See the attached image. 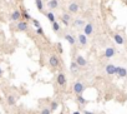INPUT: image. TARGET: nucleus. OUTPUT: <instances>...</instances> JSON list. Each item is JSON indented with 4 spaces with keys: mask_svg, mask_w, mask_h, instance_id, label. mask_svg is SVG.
Wrapping results in <instances>:
<instances>
[{
    "mask_svg": "<svg viewBox=\"0 0 127 114\" xmlns=\"http://www.w3.org/2000/svg\"><path fill=\"white\" fill-rule=\"evenodd\" d=\"M57 51H59L60 54H61L62 51H64V50H62V45H61V44H57Z\"/></svg>",
    "mask_w": 127,
    "mask_h": 114,
    "instance_id": "29",
    "label": "nucleus"
},
{
    "mask_svg": "<svg viewBox=\"0 0 127 114\" xmlns=\"http://www.w3.org/2000/svg\"><path fill=\"white\" fill-rule=\"evenodd\" d=\"M76 40H77V43H79L80 46H86V45H87V36L85 35L83 33H80V34L77 35Z\"/></svg>",
    "mask_w": 127,
    "mask_h": 114,
    "instance_id": "12",
    "label": "nucleus"
},
{
    "mask_svg": "<svg viewBox=\"0 0 127 114\" xmlns=\"http://www.w3.org/2000/svg\"><path fill=\"white\" fill-rule=\"evenodd\" d=\"M76 100H77V103H79V104H80L81 107H82V105H85V104L87 103V100L85 99L82 95H76Z\"/></svg>",
    "mask_w": 127,
    "mask_h": 114,
    "instance_id": "24",
    "label": "nucleus"
},
{
    "mask_svg": "<svg viewBox=\"0 0 127 114\" xmlns=\"http://www.w3.org/2000/svg\"><path fill=\"white\" fill-rule=\"evenodd\" d=\"M51 28H52V32L54 33H60L61 32V25L59 22H54L51 24Z\"/></svg>",
    "mask_w": 127,
    "mask_h": 114,
    "instance_id": "22",
    "label": "nucleus"
},
{
    "mask_svg": "<svg viewBox=\"0 0 127 114\" xmlns=\"http://www.w3.org/2000/svg\"><path fill=\"white\" fill-rule=\"evenodd\" d=\"M73 60L77 63L79 68L80 69H85V68H87L89 67V63H87V60L85 59V57H82L81 54H76L75 58H73Z\"/></svg>",
    "mask_w": 127,
    "mask_h": 114,
    "instance_id": "4",
    "label": "nucleus"
},
{
    "mask_svg": "<svg viewBox=\"0 0 127 114\" xmlns=\"http://www.w3.org/2000/svg\"><path fill=\"white\" fill-rule=\"evenodd\" d=\"M82 114H96V113H93V112H89V110H82Z\"/></svg>",
    "mask_w": 127,
    "mask_h": 114,
    "instance_id": "30",
    "label": "nucleus"
},
{
    "mask_svg": "<svg viewBox=\"0 0 127 114\" xmlns=\"http://www.w3.org/2000/svg\"><path fill=\"white\" fill-rule=\"evenodd\" d=\"M85 88H86V87H85V83L81 81V80H77V81L73 83V85H72V91L75 93L76 95H82V93H83Z\"/></svg>",
    "mask_w": 127,
    "mask_h": 114,
    "instance_id": "2",
    "label": "nucleus"
},
{
    "mask_svg": "<svg viewBox=\"0 0 127 114\" xmlns=\"http://www.w3.org/2000/svg\"><path fill=\"white\" fill-rule=\"evenodd\" d=\"M33 24H34V26H35L36 29L41 28V24L39 23V20H36V19H33Z\"/></svg>",
    "mask_w": 127,
    "mask_h": 114,
    "instance_id": "27",
    "label": "nucleus"
},
{
    "mask_svg": "<svg viewBox=\"0 0 127 114\" xmlns=\"http://www.w3.org/2000/svg\"><path fill=\"white\" fill-rule=\"evenodd\" d=\"M35 6L40 13H42V14L45 13V5H44V1H42V0H35Z\"/></svg>",
    "mask_w": 127,
    "mask_h": 114,
    "instance_id": "20",
    "label": "nucleus"
},
{
    "mask_svg": "<svg viewBox=\"0 0 127 114\" xmlns=\"http://www.w3.org/2000/svg\"><path fill=\"white\" fill-rule=\"evenodd\" d=\"M70 71L72 74H77L79 71H80V68H79V65H77V63L75 60H71V63H70Z\"/></svg>",
    "mask_w": 127,
    "mask_h": 114,
    "instance_id": "18",
    "label": "nucleus"
},
{
    "mask_svg": "<svg viewBox=\"0 0 127 114\" xmlns=\"http://www.w3.org/2000/svg\"><path fill=\"white\" fill-rule=\"evenodd\" d=\"M49 108L51 109V112L56 110V109L59 108V102H57V100H51V102H50V105H49Z\"/></svg>",
    "mask_w": 127,
    "mask_h": 114,
    "instance_id": "23",
    "label": "nucleus"
},
{
    "mask_svg": "<svg viewBox=\"0 0 127 114\" xmlns=\"http://www.w3.org/2000/svg\"><path fill=\"white\" fill-rule=\"evenodd\" d=\"M49 67L51 69H57L60 67V59H59V55L52 53L49 55Z\"/></svg>",
    "mask_w": 127,
    "mask_h": 114,
    "instance_id": "1",
    "label": "nucleus"
},
{
    "mask_svg": "<svg viewBox=\"0 0 127 114\" xmlns=\"http://www.w3.org/2000/svg\"><path fill=\"white\" fill-rule=\"evenodd\" d=\"M21 18H24V19H26V20H30V19H31V16L29 15V13L26 11V10H23V11H21Z\"/></svg>",
    "mask_w": 127,
    "mask_h": 114,
    "instance_id": "26",
    "label": "nucleus"
},
{
    "mask_svg": "<svg viewBox=\"0 0 127 114\" xmlns=\"http://www.w3.org/2000/svg\"><path fill=\"white\" fill-rule=\"evenodd\" d=\"M9 19H10V22H13V23H18V22H20V20H21V10L15 9L14 11L10 14Z\"/></svg>",
    "mask_w": 127,
    "mask_h": 114,
    "instance_id": "7",
    "label": "nucleus"
},
{
    "mask_svg": "<svg viewBox=\"0 0 127 114\" xmlns=\"http://www.w3.org/2000/svg\"><path fill=\"white\" fill-rule=\"evenodd\" d=\"M56 84L60 88H62V89L66 88V85H67V78H66V74L65 73L60 71V73L56 75Z\"/></svg>",
    "mask_w": 127,
    "mask_h": 114,
    "instance_id": "3",
    "label": "nucleus"
},
{
    "mask_svg": "<svg viewBox=\"0 0 127 114\" xmlns=\"http://www.w3.org/2000/svg\"><path fill=\"white\" fill-rule=\"evenodd\" d=\"M61 20H62V23L65 24V25H69L70 22H72V16H71V14H69V13H64V14L61 15Z\"/></svg>",
    "mask_w": 127,
    "mask_h": 114,
    "instance_id": "19",
    "label": "nucleus"
},
{
    "mask_svg": "<svg viewBox=\"0 0 127 114\" xmlns=\"http://www.w3.org/2000/svg\"><path fill=\"white\" fill-rule=\"evenodd\" d=\"M62 38L65 39L67 43L71 45V46H75L76 45V43H77V40H76V38L73 36L72 34H69V33H64L62 34Z\"/></svg>",
    "mask_w": 127,
    "mask_h": 114,
    "instance_id": "8",
    "label": "nucleus"
},
{
    "mask_svg": "<svg viewBox=\"0 0 127 114\" xmlns=\"http://www.w3.org/2000/svg\"><path fill=\"white\" fill-rule=\"evenodd\" d=\"M36 33L39 35H44V30H42V28H39V29H36Z\"/></svg>",
    "mask_w": 127,
    "mask_h": 114,
    "instance_id": "28",
    "label": "nucleus"
},
{
    "mask_svg": "<svg viewBox=\"0 0 127 114\" xmlns=\"http://www.w3.org/2000/svg\"><path fill=\"white\" fill-rule=\"evenodd\" d=\"M93 29H95V26H93V24L92 23H86L85 24V26H83V34L86 35V36H91L92 34H93Z\"/></svg>",
    "mask_w": 127,
    "mask_h": 114,
    "instance_id": "10",
    "label": "nucleus"
},
{
    "mask_svg": "<svg viewBox=\"0 0 127 114\" xmlns=\"http://www.w3.org/2000/svg\"><path fill=\"white\" fill-rule=\"evenodd\" d=\"M115 54H116V49L113 46H107V48L105 49V51H103V57L107 58V59L115 57Z\"/></svg>",
    "mask_w": 127,
    "mask_h": 114,
    "instance_id": "11",
    "label": "nucleus"
},
{
    "mask_svg": "<svg viewBox=\"0 0 127 114\" xmlns=\"http://www.w3.org/2000/svg\"><path fill=\"white\" fill-rule=\"evenodd\" d=\"M116 67L115 64H107L105 67V70H106V74L107 75H116Z\"/></svg>",
    "mask_w": 127,
    "mask_h": 114,
    "instance_id": "14",
    "label": "nucleus"
},
{
    "mask_svg": "<svg viewBox=\"0 0 127 114\" xmlns=\"http://www.w3.org/2000/svg\"><path fill=\"white\" fill-rule=\"evenodd\" d=\"M16 100H18V97L15 94H9V95H6V104L9 107L15 105L16 104Z\"/></svg>",
    "mask_w": 127,
    "mask_h": 114,
    "instance_id": "13",
    "label": "nucleus"
},
{
    "mask_svg": "<svg viewBox=\"0 0 127 114\" xmlns=\"http://www.w3.org/2000/svg\"><path fill=\"white\" fill-rule=\"evenodd\" d=\"M60 6V3H59V0H49L47 1V8L50 11H52V10H55Z\"/></svg>",
    "mask_w": 127,
    "mask_h": 114,
    "instance_id": "16",
    "label": "nucleus"
},
{
    "mask_svg": "<svg viewBox=\"0 0 127 114\" xmlns=\"http://www.w3.org/2000/svg\"><path fill=\"white\" fill-rule=\"evenodd\" d=\"M39 114H52V112H51V109L49 107H42V109L40 110Z\"/></svg>",
    "mask_w": 127,
    "mask_h": 114,
    "instance_id": "25",
    "label": "nucleus"
},
{
    "mask_svg": "<svg viewBox=\"0 0 127 114\" xmlns=\"http://www.w3.org/2000/svg\"><path fill=\"white\" fill-rule=\"evenodd\" d=\"M112 38H113L115 43L117 44V45H123V44H125V39H123V36H122L121 34H118V33H115Z\"/></svg>",
    "mask_w": 127,
    "mask_h": 114,
    "instance_id": "17",
    "label": "nucleus"
},
{
    "mask_svg": "<svg viewBox=\"0 0 127 114\" xmlns=\"http://www.w3.org/2000/svg\"><path fill=\"white\" fill-rule=\"evenodd\" d=\"M44 15L46 16V19L49 20V22H50L51 24L54 23V22H56V16H55V14L52 13V11H50V10H49V11H45V13H44Z\"/></svg>",
    "mask_w": 127,
    "mask_h": 114,
    "instance_id": "21",
    "label": "nucleus"
},
{
    "mask_svg": "<svg viewBox=\"0 0 127 114\" xmlns=\"http://www.w3.org/2000/svg\"><path fill=\"white\" fill-rule=\"evenodd\" d=\"M72 114H81V112H72Z\"/></svg>",
    "mask_w": 127,
    "mask_h": 114,
    "instance_id": "32",
    "label": "nucleus"
},
{
    "mask_svg": "<svg viewBox=\"0 0 127 114\" xmlns=\"http://www.w3.org/2000/svg\"><path fill=\"white\" fill-rule=\"evenodd\" d=\"M80 9H81V6H80L79 3L72 1V3H70V4L67 5V13H69V14H77V13L80 11Z\"/></svg>",
    "mask_w": 127,
    "mask_h": 114,
    "instance_id": "5",
    "label": "nucleus"
},
{
    "mask_svg": "<svg viewBox=\"0 0 127 114\" xmlns=\"http://www.w3.org/2000/svg\"><path fill=\"white\" fill-rule=\"evenodd\" d=\"M116 75L118 78H126L127 77V69L123 67H117L116 68Z\"/></svg>",
    "mask_w": 127,
    "mask_h": 114,
    "instance_id": "15",
    "label": "nucleus"
},
{
    "mask_svg": "<svg viewBox=\"0 0 127 114\" xmlns=\"http://www.w3.org/2000/svg\"><path fill=\"white\" fill-rule=\"evenodd\" d=\"M3 74H4V71H3V68H1V67H0V78H1V77H3Z\"/></svg>",
    "mask_w": 127,
    "mask_h": 114,
    "instance_id": "31",
    "label": "nucleus"
},
{
    "mask_svg": "<svg viewBox=\"0 0 127 114\" xmlns=\"http://www.w3.org/2000/svg\"><path fill=\"white\" fill-rule=\"evenodd\" d=\"M27 28H29V24H27V22H25V20H20V22H18L15 24V30H16V32H19V33L26 32Z\"/></svg>",
    "mask_w": 127,
    "mask_h": 114,
    "instance_id": "6",
    "label": "nucleus"
},
{
    "mask_svg": "<svg viewBox=\"0 0 127 114\" xmlns=\"http://www.w3.org/2000/svg\"><path fill=\"white\" fill-rule=\"evenodd\" d=\"M85 20L83 19H81V18H76V19H73L72 22H71V25H72V28H75V29H80V28H82L83 29V26H85Z\"/></svg>",
    "mask_w": 127,
    "mask_h": 114,
    "instance_id": "9",
    "label": "nucleus"
}]
</instances>
